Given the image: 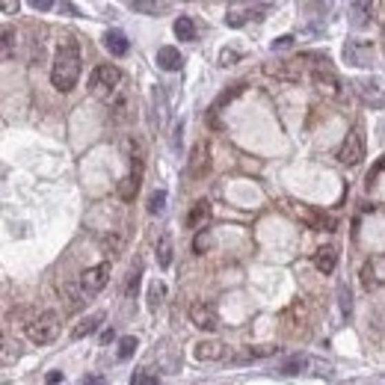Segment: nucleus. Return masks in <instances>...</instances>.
Segmentation results:
<instances>
[{"label": "nucleus", "mask_w": 385, "mask_h": 385, "mask_svg": "<svg viewBox=\"0 0 385 385\" xmlns=\"http://www.w3.org/2000/svg\"><path fill=\"white\" fill-rule=\"evenodd\" d=\"M207 220H211V202H207V199H199V202L193 205L190 216H187V225H190V229H196V231H202Z\"/></svg>", "instance_id": "a211bd4d"}, {"label": "nucleus", "mask_w": 385, "mask_h": 385, "mask_svg": "<svg viewBox=\"0 0 385 385\" xmlns=\"http://www.w3.org/2000/svg\"><path fill=\"white\" fill-rule=\"evenodd\" d=\"M350 12H353V24L355 27H364V24H371V3H353L350 6Z\"/></svg>", "instance_id": "393cba45"}, {"label": "nucleus", "mask_w": 385, "mask_h": 385, "mask_svg": "<svg viewBox=\"0 0 385 385\" xmlns=\"http://www.w3.org/2000/svg\"><path fill=\"white\" fill-rule=\"evenodd\" d=\"M113 338H116V335H113V329H107V332H104V335H101V341H104V344H110V341H113Z\"/></svg>", "instance_id": "a19ab883"}, {"label": "nucleus", "mask_w": 385, "mask_h": 385, "mask_svg": "<svg viewBox=\"0 0 385 385\" xmlns=\"http://www.w3.org/2000/svg\"><path fill=\"white\" fill-rule=\"evenodd\" d=\"M364 148H368V145H364V127L353 125L350 134H347V140H344L341 148H338V160L344 166H359L364 160Z\"/></svg>", "instance_id": "20e7f679"}, {"label": "nucleus", "mask_w": 385, "mask_h": 385, "mask_svg": "<svg viewBox=\"0 0 385 385\" xmlns=\"http://www.w3.org/2000/svg\"><path fill=\"white\" fill-rule=\"evenodd\" d=\"M0 9H3V12H18V9H21V3H0Z\"/></svg>", "instance_id": "ea45409f"}, {"label": "nucleus", "mask_w": 385, "mask_h": 385, "mask_svg": "<svg viewBox=\"0 0 385 385\" xmlns=\"http://www.w3.org/2000/svg\"><path fill=\"white\" fill-rule=\"evenodd\" d=\"M293 45V36H282L279 42H273V51H279V48H291Z\"/></svg>", "instance_id": "e433bc0d"}, {"label": "nucleus", "mask_w": 385, "mask_h": 385, "mask_svg": "<svg viewBox=\"0 0 385 385\" xmlns=\"http://www.w3.org/2000/svg\"><path fill=\"white\" fill-rule=\"evenodd\" d=\"M157 264L163 270L172 264V237L169 234H160V240H157Z\"/></svg>", "instance_id": "aec40b11"}, {"label": "nucleus", "mask_w": 385, "mask_h": 385, "mask_svg": "<svg viewBox=\"0 0 385 385\" xmlns=\"http://www.w3.org/2000/svg\"><path fill=\"white\" fill-rule=\"evenodd\" d=\"M335 264H338V249L329 243V246H320L318 255H314V267L323 273V275H329L335 273Z\"/></svg>", "instance_id": "dca6fc26"}, {"label": "nucleus", "mask_w": 385, "mask_h": 385, "mask_svg": "<svg viewBox=\"0 0 385 385\" xmlns=\"http://www.w3.org/2000/svg\"><path fill=\"white\" fill-rule=\"evenodd\" d=\"M134 12H148V15H160L169 9V3H148V0H131Z\"/></svg>", "instance_id": "b1692460"}, {"label": "nucleus", "mask_w": 385, "mask_h": 385, "mask_svg": "<svg viewBox=\"0 0 385 385\" xmlns=\"http://www.w3.org/2000/svg\"><path fill=\"white\" fill-rule=\"evenodd\" d=\"M140 187H143V160H131V175L118 184V199H122V202L136 199Z\"/></svg>", "instance_id": "f8f14e48"}, {"label": "nucleus", "mask_w": 385, "mask_h": 385, "mask_svg": "<svg viewBox=\"0 0 385 385\" xmlns=\"http://www.w3.org/2000/svg\"><path fill=\"white\" fill-rule=\"evenodd\" d=\"M118 89H122V72L110 63L98 65L95 72L89 74V92H92L95 98H101V101H110Z\"/></svg>", "instance_id": "f03ea898"}, {"label": "nucleus", "mask_w": 385, "mask_h": 385, "mask_svg": "<svg viewBox=\"0 0 385 385\" xmlns=\"http://www.w3.org/2000/svg\"><path fill=\"white\" fill-rule=\"evenodd\" d=\"M59 379H63V373H51V377H48V382H51V385H56Z\"/></svg>", "instance_id": "79ce46f5"}, {"label": "nucleus", "mask_w": 385, "mask_h": 385, "mask_svg": "<svg viewBox=\"0 0 385 385\" xmlns=\"http://www.w3.org/2000/svg\"><path fill=\"white\" fill-rule=\"evenodd\" d=\"M54 3H51V0H33V9H42V12H45V9H51Z\"/></svg>", "instance_id": "58836bf2"}, {"label": "nucleus", "mask_w": 385, "mask_h": 385, "mask_svg": "<svg viewBox=\"0 0 385 385\" xmlns=\"http://www.w3.org/2000/svg\"><path fill=\"white\" fill-rule=\"evenodd\" d=\"M190 320H193V326H199V329H205V332H216V329H220V314H216V305L205 302V300L190 302Z\"/></svg>", "instance_id": "6e6552de"}, {"label": "nucleus", "mask_w": 385, "mask_h": 385, "mask_svg": "<svg viewBox=\"0 0 385 385\" xmlns=\"http://www.w3.org/2000/svg\"><path fill=\"white\" fill-rule=\"evenodd\" d=\"M131 385H157V377L154 373H148V371H136L131 377Z\"/></svg>", "instance_id": "473e14b6"}, {"label": "nucleus", "mask_w": 385, "mask_h": 385, "mask_svg": "<svg viewBox=\"0 0 385 385\" xmlns=\"http://www.w3.org/2000/svg\"><path fill=\"white\" fill-rule=\"evenodd\" d=\"M196 359L199 362H220L225 359V344L220 341H202V344H196Z\"/></svg>", "instance_id": "2eb2a0df"}, {"label": "nucleus", "mask_w": 385, "mask_h": 385, "mask_svg": "<svg viewBox=\"0 0 385 385\" xmlns=\"http://www.w3.org/2000/svg\"><path fill=\"white\" fill-rule=\"evenodd\" d=\"M122 234H116V231H110V234H104L101 237V246H104V252L107 255H118V249H122Z\"/></svg>", "instance_id": "cd10ccee"}, {"label": "nucleus", "mask_w": 385, "mask_h": 385, "mask_svg": "<svg viewBox=\"0 0 385 385\" xmlns=\"http://www.w3.org/2000/svg\"><path fill=\"white\" fill-rule=\"evenodd\" d=\"M341 309H344V314H350V311H353V293H350V288H344V291H341Z\"/></svg>", "instance_id": "c9c22d12"}, {"label": "nucleus", "mask_w": 385, "mask_h": 385, "mask_svg": "<svg viewBox=\"0 0 385 385\" xmlns=\"http://www.w3.org/2000/svg\"><path fill=\"white\" fill-rule=\"evenodd\" d=\"M157 65L163 68V72H181L184 68V56H181V51L178 48H172V45H163V48H157Z\"/></svg>", "instance_id": "ddd939ff"}, {"label": "nucleus", "mask_w": 385, "mask_h": 385, "mask_svg": "<svg viewBox=\"0 0 385 385\" xmlns=\"http://www.w3.org/2000/svg\"><path fill=\"white\" fill-rule=\"evenodd\" d=\"M207 246H211V231H199V234H196V240H193L196 255H205Z\"/></svg>", "instance_id": "2f4dec72"}, {"label": "nucleus", "mask_w": 385, "mask_h": 385, "mask_svg": "<svg viewBox=\"0 0 385 385\" xmlns=\"http://www.w3.org/2000/svg\"><path fill=\"white\" fill-rule=\"evenodd\" d=\"M175 36L181 39V42H193L196 39V24H193V18H187V15H181L175 21Z\"/></svg>", "instance_id": "412c9836"}, {"label": "nucleus", "mask_w": 385, "mask_h": 385, "mask_svg": "<svg viewBox=\"0 0 385 385\" xmlns=\"http://www.w3.org/2000/svg\"><path fill=\"white\" fill-rule=\"evenodd\" d=\"M27 335L33 344H51L56 335H59V314L56 311H42L39 318H33L27 323Z\"/></svg>", "instance_id": "7ed1b4c3"}, {"label": "nucleus", "mask_w": 385, "mask_h": 385, "mask_svg": "<svg viewBox=\"0 0 385 385\" xmlns=\"http://www.w3.org/2000/svg\"><path fill=\"white\" fill-rule=\"evenodd\" d=\"M15 30H3L0 33V63H6V59L15 56Z\"/></svg>", "instance_id": "6ab92c4d"}, {"label": "nucleus", "mask_w": 385, "mask_h": 385, "mask_svg": "<svg viewBox=\"0 0 385 385\" xmlns=\"http://www.w3.org/2000/svg\"><path fill=\"white\" fill-rule=\"evenodd\" d=\"M110 282V264H95V267H86L81 273V282H77V288L83 291V296H92L98 291H104V284Z\"/></svg>", "instance_id": "0eeeda50"}, {"label": "nucleus", "mask_w": 385, "mask_h": 385, "mask_svg": "<svg viewBox=\"0 0 385 385\" xmlns=\"http://www.w3.org/2000/svg\"><path fill=\"white\" fill-rule=\"evenodd\" d=\"M104 48L113 56H125L127 51H131V42H127V36L122 33V30H107L104 33Z\"/></svg>", "instance_id": "4468645a"}, {"label": "nucleus", "mask_w": 385, "mask_h": 385, "mask_svg": "<svg viewBox=\"0 0 385 385\" xmlns=\"http://www.w3.org/2000/svg\"><path fill=\"white\" fill-rule=\"evenodd\" d=\"M382 175V160H377V166H373V175H368V184H364V187H368V193L373 190V187H377L379 181H377V178Z\"/></svg>", "instance_id": "72a5a7b5"}, {"label": "nucleus", "mask_w": 385, "mask_h": 385, "mask_svg": "<svg viewBox=\"0 0 385 385\" xmlns=\"http://www.w3.org/2000/svg\"><path fill=\"white\" fill-rule=\"evenodd\" d=\"M101 323H104V311H95V314H89V318H83L81 323L72 329V338L74 341H81V338H86V335H92V332H98L101 329Z\"/></svg>", "instance_id": "f3484780"}, {"label": "nucleus", "mask_w": 385, "mask_h": 385, "mask_svg": "<svg viewBox=\"0 0 385 385\" xmlns=\"http://www.w3.org/2000/svg\"><path fill=\"white\" fill-rule=\"evenodd\" d=\"M63 291L68 293V309H81V302H83V291H81V288H74L72 282L63 284Z\"/></svg>", "instance_id": "c756f323"}, {"label": "nucleus", "mask_w": 385, "mask_h": 385, "mask_svg": "<svg viewBox=\"0 0 385 385\" xmlns=\"http://www.w3.org/2000/svg\"><path fill=\"white\" fill-rule=\"evenodd\" d=\"M163 207H166V190H154L152 193V199H148V214H163Z\"/></svg>", "instance_id": "c85d7f7f"}, {"label": "nucleus", "mask_w": 385, "mask_h": 385, "mask_svg": "<svg viewBox=\"0 0 385 385\" xmlns=\"http://www.w3.org/2000/svg\"><path fill=\"white\" fill-rule=\"evenodd\" d=\"M344 59H347V65L355 68H371L373 59H377V45L371 39H350L344 45Z\"/></svg>", "instance_id": "39448f33"}, {"label": "nucleus", "mask_w": 385, "mask_h": 385, "mask_svg": "<svg viewBox=\"0 0 385 385\" xmlns=\"http://www.w3.org/2000/svg\"><path fill=\"white\" fill-rule=\"evenodd\" d=\"M207 169H211V145H207V143H196L190 160H187V175H190V178H202Z\"/></svg>", "instance_id": "9b49d317"}, {"label": "nucleus", "mask_w": 385, "mask_h": 385, "mask_svg": "<svg viewBox=\"0 0 385 385\" xmlns=\"http://www.w3.org/2000/svg\"><path fill=\"white\" fill-rule=\"evenodd\" d=\"M83 385H107V379L101 377V373H92V377H86Z\"/></svg>", "instance_id": "4c0bfd02"}, {"label": "nucleus", "mask_w": 385, "mask_h": 385, "mask_svg": "<svg viewBox=\"0 0 385 385\" xmlns=\"http://www.w3.org/2000/svg\"><path fill=\"white\" fill-rule=\"evenodd\" d=\"M305 368H309V355H291V359L282 364V373H300Z\"/></svg>", "instance_id": "bb28decb"}, {"label": "nucleus", "mask_w": 385, "mask_h": 385, "mask_svg": "<svg viewBox=\"0 0 385 385\" xmlns=\"http://www.w3.org/2000/svg\"><path fill=\"white\" fill-rule=\"evenodd\" d=\"M81 68H83V59L77 45L74 42L59 45L54 54V65H51V83L56 92H72L77 81H81Z\"/></svg>", "instance_id": "f257e3e1"}, {"label": "nucleus", "mask_w": 385, "mask_h": 385, "mask_svg": "<svg viewBox=\"0 0 385 385\" xmlns=\"http://www.w3.org/2000/svg\"><path fill=\"white\" fill-rule=\"evenodd\" d=\"M264 72L284 83H300L302 81V59H282V63H267Z\"/></svg>", "instance_id": "1a4fd4ad"}, {"label": "nucleus", "mask_w": 385, "mask_h": 385, "mask_svg": "<svg viewBox=\"0 0 385 385\" xmlns=\"http://www.w3.org/2000/svg\"><path fill=\"white\" fill-rule=\"evenodd\" d=\"M0 350H3V332H0Z\"/></svg>", "instance_id": "37998d69"}, {"label": "nucleus", "mask_w": 385, "mask_h": 385, "mask_svg": "<svg viewBox=\"0 0 385 385\" xmlns=\"http://www.w3.org/2000/svg\"><path fill=\"white\" fill-rule=\"evenodd\" d=\"M163 296H166V284L160 279H154L152 282V288H148V309L157 311L163 305Z\"/></svg>", "instance_id": "4be33fe9"}, {"label": "nucleus", "mask_w": 385, "mask_h": 385, "mask_svg": "<svg viewBox=\"0 0 385 385\" xmlns=\"http://www.w3.org/2000/svg\"><path fill=\"white\" fill-rule=\"evenodd\" d=\"M311 81H314V89H318L323 98H332V101H341V98H344V83H341V77L335 74L329 65L318 68V72L311 74Z\"/></svg>", "instance_id": "423d86ee"}, {"label": "nucleus", "mask_w": 385, "mask_h": 385, "mask_svg": "<svg viewBox=\"0 0 385 385\" xmlns=\"http://www.w3.org/2000/svg\"><path fill=\"white\" fill-rule=\"evenodd\" d=\"M136 347H140V341H136L134 335H125V338L118 341V359L127 362V359H131V355L136 353Z\"/></svg>", "instance_id": "a878e982"}, {"label": "nucleus", "mask_w": 385, "mask_h": 385, "mask_svg": "<svg viewBox=\"0 0 385 385\" xmlns=\"http://www.w3.org/2000/svg\"><path fill=\"white\" fill-rule=\"evenodd\" d=\"M371 86H373V101H377V104H382V86H379V81H373ZM353 89H355V92H359V95L364 98V101H368V98H371L368 81H353Z\"/></svg>", "instance_id": "5701e85b"}, {"label": "nucleus", "mask_w": 385, "mask_h": 385, "mask_svg": "<svg viewBox=\"0 0 385 385\" xmlns=\"http://www.w3.org/2000/svg\"><path fill=\"white\" fill-rule=\"evenodd\" d=\"M237 59H240V54H237V51H229V48H225V51L220 54V65H234Z\"/></svg>", "instance_id": "f704fd0d"}, {"label": "nucleus", "mask_w": 385, "mask_h": 385, "mask_svg": "<svg viewBox=\"0 0 385 385\" xmlns=\"http://www.w3.org/2000/svg\"><path fill=\"white\" fill-rule=\"evenodd\" d=\"M385 282V255H373L362 267V288L364 291H379Z\"/></svg>", "instance_id": "9d476101"}, {"label": "nucleus", "mask_w": 385, "mask_h": 385, "mask_svg": "<svg viewBox=\"0 0 385 385\" xmlns=\"http://www.w3.org/2000/svg\"><path fill=\"white\" fill-rule=\"evenodd\" d=\"M140 275H143V264L136 261V267L131 270V275H127V296H136V288H140Z\"/></svg>", "instance_id": "7c9ffc66"}]
</instances>
